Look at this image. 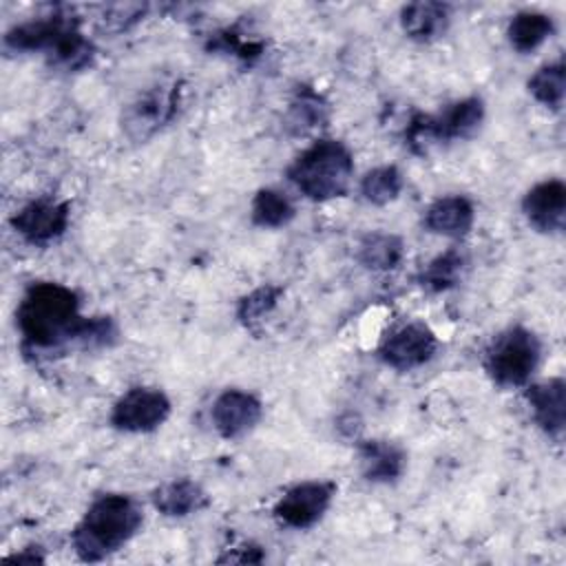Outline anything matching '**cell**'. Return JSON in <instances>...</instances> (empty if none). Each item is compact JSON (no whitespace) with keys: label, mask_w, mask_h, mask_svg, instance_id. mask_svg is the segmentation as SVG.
I'll use <instances>...</instances> for the list:
<instances>
[{"label":"cell","mask_w":566,"mask_h":566,"mask_svg":"<svg viewBox=\"0 0 566 566\" xmlns=\"http://www.w3.org/2000/svg\"><path fill=\"white\" fill-rule=\"evenodd\" d=\"M15 327L24 354H64L69 349H108L119 338L111 316H82L80 296L57 281H33L15 307Z\"/></svg>","instance_id":"1"},{"label":"cell","mask_w":566,"mask_h":566,"mask_svg":"<svg viewBox=\"0 0 566 566\" xmlns=\"http://www.w3.org/2000/svg\"><path fill=\"white\" fill-rule=\"evenodd\" d=\"M144 509L128 495L108 491L86 506L71 528V548L80 562L95 564L124 548L142 528Z\"/></svg>","instance_id":"2"},{"label":"cell","mask_w":566,"mask_h":566,"mask_svg":"<svg viewBox=\"0 0 566 566\" xmlns=\"http://www.w3.org/2000/svg\"><path fill=\"white\" fill-rule=\"evenodd\" d=\"M2 44L11 53H44L64 71H82L95 57V46L82 33L80 20L66 11H51L11 27Z\"/></svg>","instance_id":"3"},{"label":"cell","mask_w":566,"mask_h":566,"mask_svg":"<svg viewBox=\"0 0 566 566\" xmlns=\"http://www.w3.org/2000/svg\"><path fill=\"white\" fill-rule=\"evenodd\" d=\"M285 177L310 201L340 199L354 179V153L336 137H316L287 164Z\"/></svg>","instance_id":"4"},{"label":"cell","mask_w":566,"mask_h":566,"mask_svg":"<svg viewBox=\"0 0 566 566\" xmlns=\"http://www.w3.org/2000/svg\"><path fill=\"white\" fill-rule=\"evenodd\" d=\"M486 104L480 95H467L447 104L440 113H413L405 126V144L416 155H427L433 146L471 139L484 124Z\"/></svg>","instance_id":"5"},{"label":"cell","mask_w":566,"mask_h":566,"mask_svg":"<svg viewBox=\"0 0 566 566\" xmlns=\"http://www.w3.org/2000/svg\"><path fill=\"white\" fill-rule=\"evenodd\" d=\"M542 363V340L526 325H509L484 349L482 367L500 389L526 387Z\"/></svg>","instance_id":"6"},{"label":"cell","mask_w":566,"mask_h":566,"mask_svg":"<svg viewBox=\"0 0 566 566\" xmlns=\"http://www.w3.org/2000/svg\"><path fill=\"white\" fill-rule=\"evenodd\" d=\"M172 413V400L159 387L137 385L126 389L111 407L108 424L119 433H153L166 424Z\"/></svg>","instance_id":"7"},{"label":"cell","mask_w":566,"mask_h":566,"mask_svg":"<svg viewBox=\"0 0 566 566\" xmlns=\"http://www.w3.org/2000/svg\"><path fill=\"white\" fill-rule=\"evenodd\" d=\"M440 340L436 332L422 321H407L389 329L378 347V360L396 371H413L436 358Z\"/></svg>","instance_id":"8"},{"label":"cell","mask_w":566,"mask_h":566,"mask_svg":"<svg viewBox=\"0 0 566 566\" xmlns=\"http://www.w3.org/2000/svg\"><path fill=\"white\" fill-rule=\"evenodd\" d=\"M179 106V82H157L137 93L122 111V128L133 142H146L172 122Z\"/></svg>","instance_id":"9"},{"label":"cell","mask_w":566,"mask_h":566,"mask_svg":"<svg viewBox=\"0 0 566 566\" xmlns=\"http://www.w3.org/2000/svg\"><path fill=\"white\" fill-rule=\"evenodd\" d=\"M338 486L332 480H303L283 491L272 506V517L292 531L316 526L329 511Z\"/></svg>","instance_id":"10"},{"label":"cell","mask_w":566,"mask_h":566,"mask_svg":"<svg viewBox=\"0 0 566 566\" xmlns=\"http://www.w3.org/2000/svg\"><path fill=\"white\" fill-rule=\"evenodd\" d=\"M11 230L33 248L55 243L71 226V203L55 197H35L9 217Z\"/></svg>","instance_id":"11"},{"label":"cell","mask_w":566,"mask_h":566,"mask_svg":"<svg viewBox=\"0 0 566 566\" xmlns=\"http://www.w3.org/2000/svg\"><path fill=\"white\" fill-rule=\"evenodd\" d=\"M263 418V402L256 394L228 387L219 391L210 407V422L223 440H239L256 429Z\"/></svg>","instance_id":"12"},{"label":"cell","mask_w":566,"mask_h":566,"mask_svg":"<svg viewBox=\"0 0 566 566\" xmlns=\"http://www.w3.org/2000/svg\"><path fill=\"white\" fill-rule=\"evenodd\" d=\"M520 210L535 232L548 237L562 234L566 226V184L559 177L533 184L524 192Z\"/></svg>","instance_id":"13"},{"label":"cell","mask_w":566,"mask_h":566,"mask_svg":"<svg viewBox=\"0 0 566 566\" xmlns=\"http://www.w3.org/2000/svg\"><path fill=\"white\" fill-rule=\"evenodd\" d=\"M522 389L535 427L553 442H562L566 429V380L553 376L539 382H528Z\"/></svg>","instance_id":"14"},{"label":"cell","mask_w":566,"mask_h":566,"mask_svg":"<svg viewBox=\"0 0 566 566\" xmlns=\"http://www.w3.org/2000/svg\"><path fill=\"white\" fill-rule=\"evenodd\" d=\"M475 223V206L467 195H444L433 199L422 212V228L451 241L464 239Z\"/></svg>","instance_id":"15"},{"label":"cell","mask_w":566,"mask_h":566,"mask_svg":"<svg viewBox=\"0 0 566 566\" xmlns=\"http://www.w3.org/2000/svg\"><path fill=\"white\" fill-rule=\"evenodd\" d=\"M398 24L407 40L416 44H433L442 40L451 27V7L433 0L409 2L400 7Z\"/></svg>","instance_id":"16"},{"label":"cell","mask_w":566,"mask_h":566,"mask_svg":"<svg viewBox=\"0 0 566 566\" xmlns=\"http://www.w3.org/2000/svg\"><path fill=\"white\" fill-rule=\"evenodd\" d=\"M360 473L371 484H394L407 469V451L385 438H371L358 442Z\"/></svg>","instance_id":"17"},{"label":"cell","mask_w":566,"mask_h":566,"mask_svg":"<svg viewBox=\"0 0 566 566\" xmlns=\"http://www.w3.org/2000/svg\"><path fill=\"white\" fill-rule=\"evenodd\" d=\"M150 504L164 517L184 520L208 509L210 495L192 478H172L150 491Z\"/></svg>","instance_id":"18"},{"label":"cell","mask_w":566,"mask_h":566,"mask_svg":"<svg viewBox=\"0 0 566 566\" xmlns=\"http://www.w3.org/2000/svg\"><path fill=\"white\" fill-rule=\"evenodd\" d=\"M329 122V102L310 84H298L283 115V128L290 135H305Z\"/></svg>","instance_id":"19"},{"label":"cell","mask_w":566,"mask_h":566,"mask_svg":"<svg viewBox=\"0 0 566 566\" xmlns=\"http://www.w3.org/2000/svg\"><path fill=\"white\" fill-rule=\"evenodd\" d=\"M555 33L553 15L535 9H522L506 24V42L513 51L528 55L537 51Z\"/></svg>","instance_id":"20"},{"label":"cell","mask_w":566,"mask_h":566,"mask_svg":"<svg viewBox=\"0 0 566 566\" xmlns=\"http://www.w3.org/2000/svg\"><path fill=\"white\" fill-rule=\"evenodd\" d=\"M405 259V241L394 232L371 230L358 239L356 261L369 272H391Z\"/></svg>","instance_id":"21"},{"label":"cell","mask_w":566,"mask_h":566,"mask_svg":"<svg viewBox=\"0 0 566 566\" xmlns=\"http://www.w3.org/2000/svg\"><path fill=\"white\" fill-rule=\"evenodd\" d=\"M469 268V256L460 248H447L444 252L436 254L422 270L418 272V285L431 294H442L458 287L464 279Z\"/></svg>","instance_id":"22"},{"label":"cell","mask_w":566,"mask_h":566,"mask_svg":"<svg viewBox=\"0 0 566 566\" xmlns=\"http://www.w3.org/2000/svg\"><path fill=\"white\" fill-rule=\"evenodd\" d=\"M296 206L287 192L279 188H259L250 201V219L256 228L279 230L292 223Z\"/></svg>","instance_id":"23"},{"label":"cell","mask_w":566,"mask_h":566,"mask_svg":"<svg viewBox=\"0 0 566 566\" xmlns=\"http://www.w3.org/2000/svg\"><path fill=\"white\" fill-rule=\"evenodd\" d=\"M283 294H285V287L276 285V283H263V285L250 290L248 294H243L237 301V310H234L237 323L243 329L256 334L261 323L276 310Z\"/></svg>","instance_id":"24"},{"label":"cell","mask_w":566,"mask_h":566,"mask_svg":"<svg viewBox=\"0 0 566 566\" xmlns=\"http://www.w3.org/2000/svg\"><path fill=\"white\" fill-rule=\"evenodd\" d=\"M405 188V175L396 164H382L369 168L360 181L358 192L371 206H389L394 203Z\"/></svg>","instance_id":"25"},{"label":"cell","mask_w":566,"mask_h":566,"mask_svg":"<svg viewBox=\"0 0 566 566\" xmlns=\"http://www.w3.org/2000/svg\"><path fill=\"white\" fill-rule=\"evenodd\" d=\"M528 95L548 111H562L566 97V66L562 60L546 62L526 80Z\"/></svg>","instance_id":"26"},{"label":"cell","mask_w":566,"mask_h":566,"mask_svg":"<svg viewBox=\"0 0 566 566\" xmlns=\"http://www.w3.org/2000/svg\"><path fill=\"white\" fill-rule=\"evenodd\" d=\"M33 548L35 546H24L22 551H18V553H11V555H7V559H11V562H20V564H42L46 557L40 553V551H35L33 553Z\"/></svg>","instance_id":"27"}]
</instances>
